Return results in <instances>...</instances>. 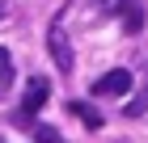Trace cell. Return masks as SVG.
Returning <instances> with one entry per match:
<instances>
[{
  "mask_svg": "<svg viewBox=\"0 0 148 143\" xmlns=\"http://www.w3.org/2000/svg\"><path fill=\"white\" fill-rule=\"evenodd\" d=\"M148 110V88H140V93H136V97H131V101H127V118H140V114H144Z\"/></svg>",
  "mask_w": 148,
  "mask_h": 143,
  "instance_id": "cell-6",
  "label": "cell"
},
{
  "mask_svg": "<svg viewBox=\"0 0 148 143\" xmlns=\"http://www.w3.org/2000/svg\"><path fill=\"white\" fill-rule=\"evenodd\" d=\"M140 30H144V9L127 4V34H140Z\"/></svg>",
  "mask_w": 148,
  "mask_h": 143,
  "instance_id": "cell-7",
  "label": "cell"
},
{
  "mask_svg": "<svg viewBox=\"0 0 148 143\" xmlns=\"http://www.w3.org/2000/svg\"><path fill=\"white\" fill-rule=\"evenodd\" d=\"M47 46H51V55H55V67L68 76L72 67H76V59H72V42H68V34H64V25H59V21L47 30Z\"/></svg>",
  "mask_w": 148,
  "mask_h": 143,
  "instance_id": "cell-1",
  "label": "cell"
},
{
  "mask_svg": "<svg viewBox=\"0 0 148 143\" xmlns=\"http://www.w3.org/2000/svg\"><path fill=\"white\" fill-rule=\"evenodd\" d=\"M47 93H51V88H47V80H42V76H34L30 84H25V97H21V118H34V114L42 110V105H47Z\"/></svg>",
  "mask_w": 148,
  "mask_h": 143,
  "instance_id": "cell-3",
  "label": "cell"
},
{
  "mask_svg": "<svg viewBox=\"0 0 148 143\" xmlns=\"http://www.w3.org/2000/svg\"><path fill=\"white\" fill-rule=\"evenodd\" d=\"M93 93H97V97H127V93H131V72H127V67L106 72V76L93 84Z\"/></svg>",
  "mask_w": 148,
  "mask_h": 143,
  "instance_id": "cell-2",
  "label": "cell"
},
{
  "mask_svg": "<svg viewBox=\"0 0 148 143\" xmlns=\"http://www.w3.org/2000/svg\"><path fill=\"white\" fill-rule=\"evenodd\" d=\"M68 110H72V114H76V118H80V122H85V126H89V131H102V114L93 110L89 101H72Z\"/></svg>",
  "mask_w": 148,
  "mask_h": 143,
  "instance_id": "cell-4",
  "label": "cell"
},
{
  "mask_svg": "<svg viewBox=\"0 0 148 143\" xmlns=\"http://www.w3.org/2000/svg\"><path fill=\"white\" fill-rule=\"evenodd\" d=\"M25 126L34 131V139H38V143H64V135H59L55 126H42V122H25Z\"/></svg>",
  "mask_w": 148,
  "mask_h": 143,
  "instance_id": "cell-5",
  "label": "cell"
},
{
  "mask_svg": "<svg viewBox=\"0 0 148 143\" xmlns=\"http://www.w3.org/2000/svg\"><path fill=\"white\" fill-rule=\"evenodd\" d=\"M13 84V59H9V51L0 46V88H9Z\"/></svg>",
  "mask_w": 148,
  "mask_h": 143,
  "instance_id": "cell-8",
  "label": "cell"
}]
</instances>
